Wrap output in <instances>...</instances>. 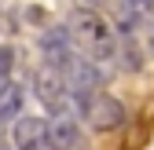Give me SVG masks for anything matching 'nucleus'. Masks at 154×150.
<instances>
[{
  "mask_svg": "<svg viewBox=\"0 0 154 150\" xmlns=\"http://www.w3.org/2000/svg\"><path fill=\"white\" fill-rule=\"evenodd\" d=\"M81 117H85V124L92 128V132H118L128 114H125V106L114 99V95L95 92V95H88L81 103Z\"/></svg>",
  "mask_w": 154,
  "mask_h": 150,
  "instance_id": "f03ea898",
  "label": "nucleus"
},
{
  "mask_svg": "<svg viewBox=\"0 0 154 150\" xmlns=\"http://www.w3.org/2000/svg\"><path fill=\"white\" fill-rule=\"evenodd\" d=\"M22 103H26V92H22V84L8 81L4 88H0V121H15L18 114H22Z\"/></svg>",
  "mask_w": 154,
  "mask_h": 150,
  "instance_id": "1a4fd4ad",
  "label": "nucleus"
},
{
  "mask_svg": "<svg viewBox=\"0 0 154 150\" xmlns=\"http://www.w3.org/2000/svg\"><path fill=\"white\" fill-rule=\"evenodd\" d=\"M63 81H66V88L73 92V95L85 103L88 95H95V88L103 84V70L95 66V62H85V59L73 55V62L63 70Z\"/></svg>",
  "mask_w": 154,
  "mask_h": 150,
  "instance_id": "7ed1b4c3",
  "label": "nucleus"
},
{
  "mask_svg": "<svg viewBox=\"0 0 154 150\" xmlns=\"http://www.w3.org/2000/svg\"><path fill=\"white\" fill-rule=\"evenodd\" d=\"M143 59H147V51L136 44V33H118V62H121V70L125 73H140Z\"/></svg>",
  "mask_w": 154,
  "mask_h": 150,
  "instance_id": "6e6552de",
  "label": "nucleus"
},
{
  "mask_svg": "<svg viewBox=\"0 0 154 150\" xmlns=\"http://www.w3.org/2000/svg\"><path fill=\"white\" fill-rule=\"evenodd\" d=\"M11 70H15V48L11 44H0V88L11 81Z\"/></svg>",
  "mask_w": 154,
  "mask_h": 150,
  "instance_id": "9d476101",
  "label": "nucleus"
},
{
  "mask_svg": "<svg viewBox=\"0 0 154 150\" xmlns=\"http://www.w3.org/2000/svg\"><path fill=\"white\" fill-rule=\"evenodd\" d=\"M33 92H37V99H41L48 110H59L66 106V81H63V73L59 70H51V66H44V70H37L33 73Z\"/></svg>",
  "mask_w": 154,
  "mask_h": 150,
  "instance_id": "20e7f679",
  "label": "nucleus"
},
{
  "mask_svg": "<svg viewBox=\"0 0 154 150\" xmlns=\"http://www.w3.org/2000/svg\"><path fill=\"white\" fill-rule=\"evenodd\" d=\"M48 150H85L81 124H77L73 117H66V114L48 121Z\"/></svg>",
  "mask_w": 154,
  "mask_h": 150,
  "instance_id": "0eeeda50",
  "label": "nucleus"
},
{
  "mask_svg": "<svg viewBox=\"0 0 154 150\" xmlns=\"http://www.w3.org/2000/svg\"><path fill=\"white\" fill-rule=\"evenodd\" d=\"M0 150H8V146H4V143H0Z\"/></svg>",
  "mask_w": 154,
  "mask_h": 150,
  "instance_id": "ddd939ff",
  "label": "nucleus"
},
{
  "mask_svg": "<svg viewBox=\"0 0 154 150\" xmlns=\"http://www.w3.org/2000/svg\"><path fill=\"white\" fill-rule=\"evenodd\" d=\"M66 33L73 48H81L95 66L118 62V33L95 8H73L66 18Z\"/></svg>",
  "mask_w": 154,
  "mask_h": 150,
  "instance_id": "f257e3e1",
  "label": "nucleus"
},
{
  "mask_svg": "<svg viewBox=\"0 0 154 150\" xmlns=\"http://www.w3.org/2000/svg\"><path fill=\"white\" fill-rule=\"evenodd\" d=\"M11 143H15V150H44L48 146V121H41V117H15Z\"/></svg>",
  "mask_w": 154,
  "mask_h": 150,
  "instance_id": "423d86ee",
  "label": "nucleus"
},
{
  "mask_svg": "<svg viewBox=\"0 0 154 150\" xmlns=\"http://www.w3.org/2000/svg\"><path fill=\"white\" fill-rule=\"evenodd\" d=\"M77 4H81V8H95V4H99V0H77Z\"/></svg>",
  "mask_w": 154,
  "mask_h": 150,
  "instance_id": "f8f14e48",
  "label": "nucleus"
},
{
  "mask_svg": "<svg viewBox=\"0 0 154 150\" xmlns=\"http://www.w3.org/2000/svg\"><path fill=\"white\" fill-rule=\"evenodd\" d=\"M41 51H44V62H48L51 70H59V73L73 62V55H77L66 29H44V33H41Z\"/></svg>",
  "mask_w": 154,
  "mask_h": 150,
  "instance_id": "39448f33",
  "label": "nucleus"
},
{
  "mask_svg": "<svg viewBox=\"0 0 154 150\" xmlns=\"http://www.w3.org/2000/svg\"><path fill=\"white\" fill-rule=\"evenodd\" d=\"M140 29H143V33H140V37H143V51L154 59V15H150V18H143Z\"/></svg>",
  "mask_w": 154,
  "mask_h": 150,
  "instance_id": "9b49d317",
  "label": "nucleus"
}]
</instances>
